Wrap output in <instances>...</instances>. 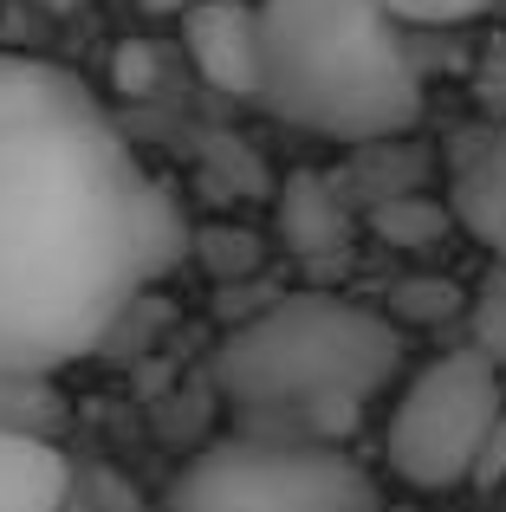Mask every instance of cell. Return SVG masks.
<instances>
[{
    "mask_svg": "<svg viewBox=\"0 0 506 512\" xmlns=\"http://www.w3.org/2000/svg\"><path fill=\"white\" fill-rule=\"evenodd\" d=\"M189 227L78 72L0 52V370H65L182 260Z\"/></svg>",
    "mask_w": 506,
    "mask_h": 512,
    "instance_id": "6da1fadb",
    "label": "cell"
},
{
    "mask_svg": "<svg viewBox=\"0 0 506 512\" xmlns=\"http://www.w3.org/2000/svg\"><path fill=\"white\" fill-rule=\"evenodd\" d=\"M403 363V331L338 292H292L228 331L215 389L234 428L273 441H338L364 422Z\"/></svg>",
    "mask_w": 506,
    "mask_h": 512,
    "instance_id": "7a4b0ae2",
    "label": "cell"
},
{
    "mask_svg": "<svg viewBox=\"0 0 506 512\" xmlns=\"http://www.w3.org/2000/svg\"><path fill=\"white\" fill-rule=\"evenodd\" d=\"M260 13V91L292 130L331 143H396L422 124V72L409 26L383 0H253Z\"/></svg>",
    "mask_w": 506,
    "mask_h": 512,
    "instance_id": "3957f363",
    "label": "cell"
},
{
    "mask_svg": "<svg viewBox=\"0 0 506 512\" xmlns=\"http://www.w3.org/2000/svg\"><path fill=\"white\" fill-rule=\"evenodd\" d=\"M169 512H377V480L338 441H208L169 487Z\"/></svg>",
    "mask_w": 506,
    "mask_h": 512,
    "instance_id": "277c9868",
    "label": "cell"
},
{
    "mask_svg": "<svg viewBox=\"0 0 506 512\" xmlns=\"http://www.w3.org/2000/svg\"><path fill=\"white\" fill-rule=\"evenodd\" d=\"M500 415H506L500 370L474 350H448L403 383L390 422H383V461L403 487L448 493L461 480H474Z\"/></svg>",
    "mask_w": 506,
    "mask_h": 512,
    "instance_id": "5b68a950",
    "label": "cell"
},
{
    "mask_svg": "<svg viewBox=\"0 0 506 512\" xmlns=\"http://www.w3.org/2000/svg\"><path fill=\"white\" fill-rule=\"evenodd\" d=\"M182 52L221 98H253L260 91V13L253 0H202L182 13Z\"/></svg>",
    "mask_w": 506,
    "mask_h": 512,
    "instance_id": "8992f818",
    "label": "cell"
},
{
    "mask_svg": "<svg viewBox=\"0 0 506 512\" xmlns=\"http://www.w3.org/2000/svg\"><path fill=\"white\" fill-rule=\"evenodd\" d=\"M448 221L500 253L506 234V117L468 124L448 143Z\"/></svg>",
    "mask_w": 506,
    "mask_h": 512,
    "instance_id": "52a82bcc",
    "label": "cell"
},
{
    "mask_svg": "<svg viewBox=\"0 0 506 512\" xmlns=\"http://www.w3.org/2000/svg\"><path fill=\"white\" fill-rule=\"evenodd\" d=\"M65 506H72V461H65V448L0 428V512H65Z\"/></svg>",
    "mask_w": 506,
    "mask_h": 512,
    "instance_id": "ba28073f",
    "label": "cell"
},
{
    "mask_svg": "<svg viewBox=\"0 0 506 512\" xmlns=\"http://www.w3.org/2000/svg\"><path fill=\"white\" fill-rule=\"evenodd\" d=\"M279 240L299 260H344L351 253V214L325 175H292L279 188Z\"/></svg>",
    "mask_w": 506,
    "mask_h": 512,
    "instance_id": "9c48e42d",
    "label": "cell"
},
{
    "mask_svg": "<svg viewBox=\"0 0 506 512\" xmlns=\"http://www.w3.org/2000/svg\"><path fill=\"white\" fill-rule=\"evenodd\" d=\"M59 389H52V376L39 370H0V428L7 435H39L52 441L59 435Z\"/></svg>",
    "mask_w": 506,
    "mask_h": 512,
    "instance_id": "30bf717a",
    "label": "cell"
},
{
    "mask_svg": "<svg viewBox=\"0 0 506 512\" xmlns=\"http://www.w3.org/2000/svg\"><path fill=\"white\" fill-rule=\"evenodd\" d=\"M468 350L506 370V260L487 266L481 286L468 292Z\"/></svg>",
    "mask_w": 506,
    "mask_h": 512,
    "instance_id": "8fae6325",
    "label": "cell"
},
{
    "mask_svg": "<svg viewBox=\"0 0 506 512\" xmlns=\"http://www.w3.org/2000/svg\"><path fill=\"white\" fill-rule=\"evenodd\" d=\"M500 0H383L396 26H461V20H481L494 13Z\"/></svg>",
    "mask_w": 506,
    "mask_h": 512,
    "instance_id": "7c38bea8",
    "label": "cell"
},
{
    "mask_svg": "<svg viewBox=\"0 0 506 512\" xmlns=\"http://www.w3.org/2000/svg\"><path fill=\"white\" fill-rule=\"evenodd\" d=\"M117 78H124V91H143V85H150V52L124 46V52H117Z\"/></svg>",
    "mask_w": 506,
    "mask_h": 512,
    "instance_id": "4fadbf2b",
    "label": "cell"
},
{
    "mask_svg": "<svg viewBox=\"0 0 506 512\" xmlns=\"http://www.w3.org/2000/svg\"><path fill=\"white\" fill-rule=\"evenodd\" d=\"M137 7H143V13H176V20H182V13L202 7V0H137Z\"/></svg>",
    "mask_w": 506,
    "mask_h": 512,
    "instance_id": "5bb4252c",
    "label": "cell"
},
{
    "mask_svg": "<svg viewBox=\"0 0 506 512\" xmlns=\"http://www.w3.org/2000/svg\"><path fill=\"white\" fill-rule=\"evenodd\" d=\"M39 7H52V13H72V7H85V0H39Z\"/></svg>",
    "mask_w": 506,
    "mask_h": 512,
    "instance_id": "9a60e30c",
    "label": "cell"
},
{
    "mask_svg": "<svg viewBox=\"0 0 506 512\" xmlns=\"http://www.w3.org/2000/svg\"><path fill=\"white\" fill-rule=\"evenodd\" d=\"M500 260H506V234H500Z\"/></svg>",
    "mask_w": 506,
    "mask_h": 512,
    "instance_id": "2e32d148",
    "label": "cell"
}]
</instances>
